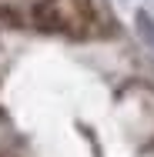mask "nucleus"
<instances>
[{"label": "nucleus", "instance_id": "nucleus-2", "mask_svg": "<svg viewBox=\"0 0 154 157\" xmlns=\"http://www.w3.org/2000/svg\"><path fill=\"white\" fill-rule=\"evenodd\" d=\"M0 157H3V154H0Z\"/></svg>", "mask_w": 154, "mask_h": 157}, {"label": "nucleus", "instance_id": "nucleus-1", "mask_svg": "<svg viewBox=\"0 0 154 157\" xmlns=\"http://www.w3.org/2000/svg\"><path fill=\"white\" fill-rule=\"evenodd\" d=\"M0 20L17 30L54 33L67 40H97L111 33V17L97 0H0Z\"/></svg>", "mask_w": 154, "mask_h": 157}]
</instances>
